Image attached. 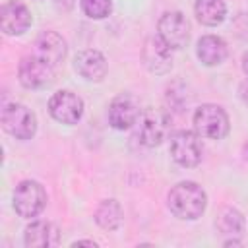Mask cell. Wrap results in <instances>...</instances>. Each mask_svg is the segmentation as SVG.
I'll return each instance as SVG.
<instances>
[{
	"label": "cell",
	"instance_id": "44dd1931",
	"mask_svg": "<svg viewBox=\"0 0 248 248\" xmlns=\"http://www.w3.org/2000/svg\"><path fill=\"white\" fill-rule=\"evenodd\" d=\"M240 99L244 101V105H248V81L240 85Z\"/></svg>",
	"mask_w": 248,
	"mask_h": 248
},
{
	"label": "cell",
	"instance_id": "277c9868",
	"mask_svg": "<svg viewBox=\"0 0 248 248\" xmlns=\"http://www.w3.org/2000/svg\"><path fill=\"white\" fill-rule=\"evenodd\" d=\"M46 205V192L37 180H21L14 190V209L23 219H33L43 213Z\"/></svg>",
	"mask_w": 248,
	"mask_h": 248
},
{
	"label": "cell",
	"instance_id": "ac0fdd59",
	"mask_svg": "<svg viewBox=\"0 0 248 248\" xmlns=\"http://www.w3.org/2000/svg\"><path fill=\"white\" fill-rule=\"evenodd\" d=\"M93 217H95V223L101 229H105V231H116L122 225L124 213H122V207H120V203L116 200H103L97 205Z\"/></svg>",
	"mask_w": 248,
	"mask_h": 248
},
{
	"label": "cell",
	"instance_id": "52a82bcc",
	"mask_svg": "<svg viewBox=\"0 0 248 248\" xmlns=\"http://www.w3.org/2000/svg\"><path fill=\"white\" fill-rule=\"evenodd\" d=\"M48 114L60 124H78L83 116V99L70 89H60L48 99Z\"/></svg>",
	"mask_w": 248,
	"mask_h": 248
},
{
	"label": "cell",
	"instance_id": "7c38bea8",
	"mask_svg": "<svg viewBox=\"0 0 248 248\" xmlns=\"http://www.w3.org/2000/svg\"><path fill=\"white\" fill-rule=\"evenodd\" d=\"M107 116H108V124L114 130H128L138 122L141 112H140V107H138L136 99L122 93V95H118L110 101Z\"/></svg>",
	"mask_w": 248,
	"mask_h": 248
},
{
	"label": "cell",
	"instance_id": "d6986e66",
	"mask_svg": "<svg viewBox=\"0 0 248 248\" xmlns=\"http://www.w3.org/2000/svg\"><path fill=\"white\" fill-rule=\"evenodd\" d=\"M215 225H217V229H219L223 234L238 236V234H242V231H244V217H242V213H240L236 207H229V205H227V207H221Z\"/></svg>",
	"mask_w": 248,
	"mask_h": 248
},
{
	"label": "cell",
	"instance_id": "e0dca14e",
	"mask_svg": "<svg viewBox=\"0 0 248 248\" xmlns=\"http://www.w3.org/2000/svg\"><path fill=\"white\" fill-rule=\"evenodd\" d=\"M194 14L202 25L217 27L227 17V4L225 0H196Z\"/></svg>",
	"mask_w": 248,
	"mask_h": 248
},
{
	"label": "cell",
	"instance_id": "5b68a950",
	"mask_svg": "<svg viewBox=\"0 0 248 248\" xmlns=\"http://www.w3.org/2000/svg\"><path fill=\"white\" fill-rule=\"evenodd\" d=\"M170 157L174 159V163H178L184 169H192L198 167L203 155V147H202V140L200 134L190 132V130H178L170 136Z\"/></svg>",
	"mask_w": 248,
	"mask_h": 248
},
{
	"label": "cell",
	"instance_id": "603a6c76",
	"mask_svg": "<svg viewBox=\"0 0 248 248\" xmlns=\"http://www.w3.org/2000/svg\"><path fill=\"white\" fill-rule=\"evenodd\" d=\"M242 72L248 76V50L242 54Z\"/></svg>",
	"mask_w": 248,
	"mask_h": 248
},
{
	"label": "cell",
	"instance_id": "9a60e30c",
	"mask_svg": "<svg viewBox=\"0 0 248 248\" xmlns=\"http://www.w3.org/2000/svg\"><path fill=\"white\" fill-rule=\"evenodd\" d=\"M229 54L227 43L217 37V35H203L198 39L196 45V56L200 58L202 64L205 66H219L221 62H225Z\"/></svg>",
	"mask_w": 248,
	"mask_h": 248
},
{
	"label": "cell",
	"instance_id": "9c48e42d",
	"mask_svg": "<svg viewBox=\"0 0 248 248\" xmlns=\"http://www.w3.org/2000/svg\"><path fill=\"white\" fill-rule=\"evenodd\" d=\"M33 23L29 8L19 0H8L0 8V29L4 35H23Z\"/></svg>",
	"mask_w": 248,
	"mask_h": 248
},
{
	"label": "cell",
	"instance_id": "7a4b0ae2",
	"mask_svg": "<svg viewBox=\"0 0 248 248\" xmlns=\"http://www.w3.org/2000/svg\"><path fill=\"white\" fill-rule=\"evenodd\" d=\"M194 128L205 140H223L231 130V120L223 107L205 103L194 112Z\"/></svg>",
	"mask_w": 248,
	"mask_h": 248
},
{
	"label": "cell",
	"instance_id": "cb8c5ba5",
	"mask_svg": "<svg viewBox=\"0 0 248 248\" xmlns=\"http://www.w3.org/2000/svg\"><path fill=\"white\" fill-rule=\"evenodd\" d=\"M225 246H240V240H234V238L225 240Z\"/></svg>",
	"mask_w": 248,
	"mask_h": 248
},
{
	"label": "cell",
	"instance_id": "4fadbf2b",
	"mask_svg": "<svg viewBox=\"0 0 248 248\" xmlns=\"http://www.w3.org/2000/svg\"><path fill=\"white\" fill-rule=\"evenodd\" d=\"M74 70L87 81H101L107 76V58L95 48L79 50L74 58Z\"/></svg>",
	"mask_w": 248,
	"mask_h": 248
},
{
	"label": "cell",
	"instance_id": "8fae6325",
	"mask_svg": "<svg viewBox=\"0 0 248 248\" xmlns=\"http://www.w3.org/2000/svg\"><path fill=\"white\" fill-rule=\"evenodd\" d=\"M141 58L151 74H167L172 68V48L159 37H147L141 48Z\"/></svg>",
	"mask_w": 248,
	"mask_h": 248
},
{
	"label": "cell",
	"instance_id": "8992f818",
	"mask_svg": "<svg viewBox=\"0 0 248 248\" xmlns=\"http://www.w3.org/2000/svg\"><path fill=\"white\" fill-rule=\"evenodd\" d=\"M157 35L172 50H180L190 41V23L182 12H165L157 21Z\"/></svg>",
	"mask_w": 248,
	"mask_h": 248
},
{
	"label": "cell",
	"instance_id": "6da1fadb",
	"mask_svg": "<svg viewBox=\"0 0 248 248\" xmlns=\"http://www.w3.org/2000/svg\"><path fill=\"white\" fill-rule=\"evenodd\" d=\"M167 205L174 217L184 221H196L203 215L207 207V194L198 182L182 180L169 190Z\"/></svg>",
	"mask_w": 248,
	"mask_h": 248
},
{
	"label": "cell",
	"instance_id": "ba28073f",
	"mask_svg": "<svg viewBox=\"0 0 248 248\" xmlns=\"http://www.w3.org/2000/svg\"><path fill=\"white\" fill-rule=\"evenodd\" d=\"M17 78H19V83L27 89H41L52 81L54 66L45 62L37 54H29V56H23L19 62Z\"/></svg>",
	"mask_w": 248,
	"mask_h": 248
},
{
	"label": "cell",
	"instance_id": "5bb4252c",
	"mask_svg": "<svg viewBox=\"0 0 248 248\" xmlns=\"http://www.w3.org/2000/svg\"><path fill=\"white\" fill-rule=\"evenodd\" d=\"M35 52L39 58H43L45 62H48L50 66L60 64L66 58V41L62 39V35H58L56 31H43L37 39H35Z\"/></svg>",
	"mask_w": 248,
	"mask_h": 248
},
{
	"label": "cell",
	"instance_id": "30bf717a",
	"mask_svg": "<svg viewBox=\"0 0 248 248\" xmlns=\"http://www.w3.org/2000/svg\"><path fill=\"white\" fill-rule=\"evenodd\" d=\"M169 132V118L163 110H145L140 116V124H138V138L140 143H143L145 147H157Z\"/></svg>",
	"mask_w": 248,
	"mask_h": 248
},
{
	"label": "cell",
	"instance_id": "7402d4cb",
	"mask_svg": "<svg viewBox=\"0 0 248 248\" xmlns=\"http://www.w3.org/2000/svg\"><path fill=\"white\" fill-rule=\"evenodd\" d=\"M83 244H85V246H93V248L97 246V242H93V240H76L72 246H83Z\"/></svg>",
	"mask_w": 248,
	"mask_h": 248
},
{
	"label": "cell",
	"instance_id": "2e32d148",
	"mask_svg": "<svg viewBox=\"0 0 248 248\" xmlns=\"http://www.w3.org/2000/svg\"><path fill=\"white\" fill-rule=\"evenodd\" d=\"M23 242L27 248H46L58 242V229L48 221H33L25 227Z\"/></svg>",
	"mask_w": 248,
	"mask_h": 248
},
{
	"label": "cell",
	"instance_id": "ffe728a7",
	"mask_svg": "<svg viewBox=\"0 0 248 248\" xmlns=\"http://www.w3.org/2000/svg\"><path fill=\"white\" fill-rule=\"evenodd\" d=\"M79 6L89 19H105L112 12V0H79Z\"/></svg>",
	"mask_w": 248,
	"mask_h": 248
},
{
	"label": "cell",
	"instance_id": "3957f363",
	"mask_svg": "<svg viewBox=\"0 0 248 248\" xmlns=\"http://www.w3.org/2000/svg\"><path fill=\"white\" fill-rule=\"evenodd\" d=\"M2 128L16 140H31L37 132V116L21 103H8L0 114Z\"/></svg>",
	"mask_w": 248,
	"mask_h": 248
}]
</instances>
